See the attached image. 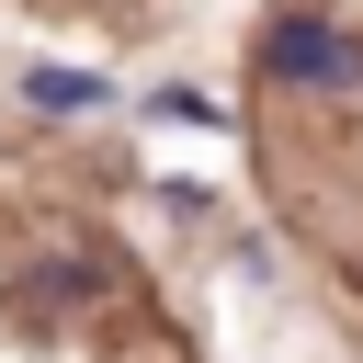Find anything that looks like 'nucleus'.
<instances>
[{
  "label": "nucleus",
  "instance_id": "f257e3e1",
  "mask_svg": "<svg viewBox=\"0 0 363 363\" xmlns=\"http://www.w3.org/2000/svg\"><path fill=\"white\" fill-rule=\"evenodd\" d=\"M34 102H57V113H79V102H102V91H91V79H68V68H45V79H34Z\"/></svg>",
  "mask_w": 363,
  "mask_h": 363
}]
</instances>
